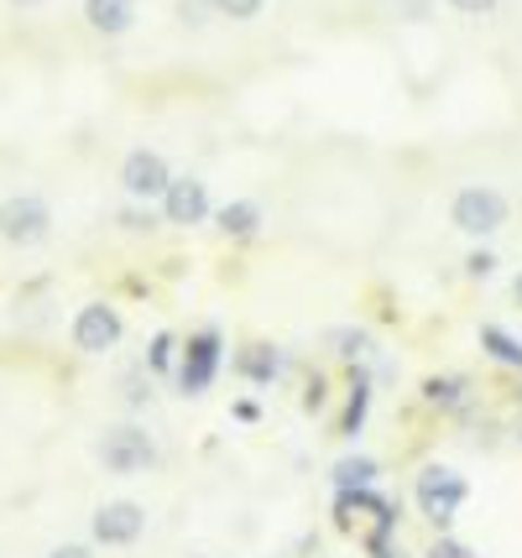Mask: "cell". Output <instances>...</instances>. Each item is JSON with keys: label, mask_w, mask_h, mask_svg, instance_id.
I'll return each mask as SVG.
<instances>
[{"label": "cell", "mask_w": 522, "mask_h": 558, "mask_svg": "<svg viewBox=\"0 0 522 558\" xmlns=\"http://www.w3.org/2000/svg\"><path fill=\"white\" fill-rule=\"evenodd\" d=\"M449 225H454L460 235H475V241L497 235L501 225H507V194L486 189V183H471V189H460V194L449 198Z\"/></svg>", "instance_id": "obj_1"}, {"label": "cell", "mask_w": 522, "mask_h": 558, "mask_svg": "<svg viewBox=\"0 0 522 558\" xmlns=\"http://www.w3.org/2000/svg\"><path fill=\"white\" fill-rule=\"evenodd\" d=\"M413 496H418V511L434 522V527H449V522H454V511L465 507L471 486H465L449 464H428V470L418 475V486H413Z\"/></svg>", "instance_id": "obj_2"}, {"label": "cell", "mask_w": 522, "mask_h": 558, "mask_svg": "<svg viewBox=\"0 0 522 558\" xmlns=\"http://www.w3.org/2000/svg\"><path fill=\"white\" fill-rule=\"evenodd\" d=\"M151 460H157V444H151L147 428H136V423L105 428V438H100V464L110 470V475H142Z\"/></svg>", "instance_id": "obj_3"}, {"label": "cell", "mask_w": 522, "mask_h": 558, "mask_svg": "<svg viewBox=\"0 0 522 558\" xmlns=\"http://www.w3.org/2000/svg\"><path fill=\"white\" fill-rule=\"evenodd\" d=\"M52 230V209L37 194H11L0 204V241L5 245H43Z\"/></svg>", "instance_id": "obj_4"}, {"label": "cell", "mask_w": 522, "mask_h": 558, "mask_svg": "<svg viewBox=\"0 0 522 558\" xmlns=\"http://www.w3.org/2000/svg\"><path fill=\"white\" fill-rule=\"evenodd\" d=\"M168 183H173V168H168V157H162V151H151V146L125 151V162H121V189H125V198L151 204V198L168 194Z\"/></svg>", "instance_id": "obj_5"}, {"label": "cell", "mask_w": 522, "mask_h": 558, "mask_svg": "<svg viewBox=\"0 0 522 558\" xmlns=\"http://www.w3.org/2000/svg\"><path fill=\"white\" fill-rule=\"evenodd\" d=\"M89 533H95V543H105V548H131L136 537L147 533V511L136 507V501H105V507L95 511V522H89Z\"/></svg>", "instance_id": "obj_6"}, {"label": "cell", "mask_w": 522, "mask_h": 558, "mask_svg": "<svg viewBox=\"0 0 522 558\" xmlns=\"http://www.w3.org/2000/svg\"><path fill=\"white\" fill-rule=\"evenodd\" d=\"M215 371H220V335L204 329V335L189 340L183 365H178V387H183V397H199V391L215 381Z\"/></svg>", "instance_id": "obj_7"}, {"label": "cell", "mask_w": 522, "mask_h": 558, "mask_svg": "<svg viewBox=\"0 0 522 558\" xmlns=\"http://www.w3.org/2000/svg\"><path fill=\"white\" fill-rule=\"evenodd\" d=\"M121 340V314L110 308V303H84L74 318V344L84 355H105V350H116Z\"/></svg>", "instance_id": "obj_8"}, {"label": "cell", "mask_w": 522, "mask_h": 558, "mask_svg": "<svg viewBox=\"0 0 522 558\" xmlns=\"http://www.w3.org/2000/svg\"><path fill=\"white\" fill-rule=\"evenodd\" d=\"M162 219L168 225H204L209 219V189H204L199 178H173L168 183V194H162Z\"/></svg>", "instance_id": "obj_9"}, {"label": "cell", "mask_w": 522, "mask_h": 558, "mask_svg": "<svg viewBox=\"0 0 522 558\" xmlns=\"http://www.w3.org/2000/svg\"><path fill=\"white\" fill-rule=\"evenodd\" d=\"M84 22L105 37H121L136 26V0H84Z\"/></svg>", "instance_id": "obj_10"}, {"label": "cell", "mask_w": 522, "mask_h": 558, "mask_svg": "<svg viewBox=\"0 0 522 558\" xmlns=\"http://www.w3.org/2000/svg\"><path fill=\"white\" fill-rule=\"evenodd\" d=\"M324 344H329V355H340V361H366V355H372V335H366V329H355V324L329 329Z\"/></svg>", "instance_id": "obj_11"}, {"label": "cell", "mask_w": 522, "mask_h": 558, "mask_svg": "<svg viewBox=\"0 0 522 558\" xmlns=\"http://www.w3.org/2000/svg\"><path fill=\"white\" fill-rule=\"evenodd\" d=\"M220 230L224 235H235V241H246V235H256V225H262V209L251 204V198H235V204H224L220 215Z\"/></svg>", "instance_id": "obj_12"}, {"label": "cell", "mask_w": 522, "mask_h": 558, "mask_svg": "<svg viewBox=\"0 0 522 558\" xmlns=\"http://www.w3.org/2000/svg\"><path fill=\"white\" fill-rule=\"evenodd\" d=\"M423 397H428L434 408H460V402H465V381H460V376H428V381H423Z\"/></svg>", "instance_id": "obj_13"}, {"label": "cell", "mask_w": 522, "mask_h": 558, "mask_svg": "<svg viewBox=\"0 0 522 558\" xmlns=\"http://www.w3.org/2000/svg\"><path fill=\"white\" fill-rule=\"evenodd\" d=\"M335 481H340V490H366L376 481V460H366V454H355V460H340L335 464Z\"/></svg>", "instance_id": "obj_14"}, {"label": "cell", "mask_w": 522, "mask_h": 558, "mask_svg": "<svg viewBox=\"0 0 522 558\" xmlns=\"http://www.w3.org/2000/svg\"><path fill=\"white\" fill-rule=\"evenodd\" d=\"M481 344H486L501 365H518V371H522V344L512 340V335H501L497 324H486V329H481Z\"/></svg>", "instance_id": "obj_15"}, {"label": "cell", "mask_w": 522, "mask_h": 558, "mask_svg": "<svg viewBox=\"0 0 522 558\" xmlns=\"http://www.w3.org/2000/svg\"><path fill=\"white\" fill-rule=\"evenodd\" d=\"M366 397H372L366 376H355V391H350V408H345V434L350 438L361 434V423H366Z\"/></svg>", "instance_id": "obj_16"}, {"label": "cell", "mask_w": 522, "mask_h": 558, "mask_svg": "<svg viewBox=\"0 0 522 558\" xmlns=\"http://www.w3.org/2000/svg\"><path fill=\"white\" fill-rule=\"evenodd\" d=\"M277 371H282V361H277L267 344H256V355H246V376H251V381H272Z\"/></svg>", "instance_id": "obj_17"}, {"label": "cell", "mask_w": 522, "mask_h": 558, "mask_svg": "<svg viewBox=\"0 0 522 558\" xmlns=\"http://www.w3.org/2000/svg\"><path fill=\"white\" fill-rule=\"evenodd\" d=\"M262 5H267V0H215V11L230 16V22H256V16H262Z\"/></svg>", "instance_id": "obj_18"}, {"label": "cell", "mask_w": 522, "mask_h": 558, "mask_svg": "<svg viewBox=\"0 0 522 558\" xmlns=\"http://www.w3.org/2000/svg\"><path fill=\"white\" fill-rule=\"evenodd\" d=\"M209 11H215V0H178V22L194 26V32L209 22Z\"/></svg>", "instance_id": "obj_19"}, {"label": "cell", "mask_w": 522, "mask_h": 558, "mask_svg": "<svg viewBox=\"0 0 522 558\" xmlns=\"http://www.w3.org/2000/svg\"><path fill=\"white\" fill-rule=\"evenodd\" d=\"M147 361H151V371H168V365H173V335H157Z\"/></svg>", "instance_id": "obj_20"}, {"label": "cell", "mask_w": 522, "mask_h": 558, "mask_svg": "<svg viewBox=\"0 0 522 558\" xmlns=\"http://www.w3.org/2000/svg\"><path fill=\"white\" fill-rule=\"evenodd\" d=\"M428 558H475L465 543H454V537H439L434 548H428Z\"/></svg>", "instance_id": "obj_21"}, {"label": "cell", "mask_w": 522, "mask_h": 558, "mask_svg": "<svg viewBox=\"0 0 522 558\" xmlns=\"http://www.w3.org/2000/svg\"><path fill=\"white\" fill-rule=\"evenodd\" d=\"M465 271H471V277H491V271H497V256H491V251H471Z\"/></svg>", "instance_id": "obj_22"}, {"label": "cell", "mask_w": 522, "mask_h": 558, "mask_svg": "<svg viewBox=\"0 0 522 558\" xmlns=\"http://www.w3.org/2000/svg\"><path fill=\"white\" fill-rule=\"evenodd\" d=\"M449 5H454L460 16H491V11H497V0H449Z\"/></svg>", "instance_id": "obj_23"}, {"label": "cell", "mask_w": 522, "mask_h": 558, "mask_svg": "<svg viewBox=\"0 0 522 558\" xmlns=\"http://www.w3.org/2000/svg\"><path fill=\"white\" fill-rule=\"evenodd\" d=\"M121 225H125V230H151L157 219H151V209H147V215H142V209H125V215H121Z\"/></svg>", "instance_id": "obj_24"}, {"label": "cell", "mask_w": 522, "mask_h": 558, "mask_svg": "<svg viewBox=\"0 0 522 558\" xmlns=\"http://www.w3.org/2000/svg\"><path fill=\"white\" fill-rule=\"evenodd\" d=\"M48 558H95V554H89L84 543H63V548H52Z\"/></svg>", "instance_id": "obj_25"}, {"label": "cell", "mask_w": 522, "mask_h": 558, "mask_svg": "<svg viewBox=\"0 0 522 558\" xmlns=\"http://www.w3.org/2000/svg\"><path fill=\"white\" fill-rule=\"evenodd\" d=\"M512 298H518V308H522V271H518V282H512Z\"/></svg>", "instance_id": "obj_26"}, {"label": "cell", "mask_w": 522, "mask_h": 558, "mask_svg": "<svg viewBox=\"0 0 522 558\" xmlns=\"http://www.w3.org/2000/svg\"><path fill=\"white\" fill-rule=\"evenodd\" d=\"M518 444H522V417H518Z\"/></svg>", "instance_id": "obj_27"}, {"label": "cell", "mask_w": 522, "mask_h": 558, "mask_svg": "<svg viewBox=\"0 0 522 558\" xmlns=\"http://www.w3.org/2000/svg\"><path fill=\"white\" fill-rule=\"evenodd\" d=\"M16 5H37V0H16Z\"/></svg>", "instance_id": "obj_28"}]
</instances>
